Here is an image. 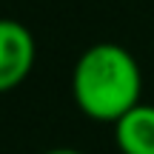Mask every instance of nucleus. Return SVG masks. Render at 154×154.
<instances>
[{
  "label": "nucleus",
  "instance_id": "1",
  "mask_svg": "<svg viewBox=\"0 0 154 154\" xmlns=\"http://www.w3.org/2000/svg\"><path fill=\"white\" fill-rule=\"evenodd\" d=\"M140 91L143 77L128 49L117 43H94L77 57L72 72V97L86 117L114 126L140 103Z\"/></svg>",
  "mask_w": 154,
  "mask_h": 154
},
{
  "label": "nucleus",
  "instance_id": "2",
  "mask_svg": "<svg viewBox=\"0 0 154 154\" xmlns=\"http://www.w3.org/2000/svg\"><path fill=\"white\" fill-rule=\"evenodd\" d=\"M37 43L20 20L0 17V94L17 88L34 69Z\"/></svg>",
  "mask_w": 154,
  "mask_h": 154
},
{
  "label": "nucleus",
  "instance_id": "3",
  "mask_svg": "<svg viewBox=\"0 0 154 154\" xmlns=\"http://www.w3.org/2000/svg\"><path fill=\"white\" fill-rule=\"evenodd\" d=\"M114 143L120 154H154V106L137 103L114 123Z\"/></svg>",
  "mask_w": 154,
  "mask_h": 154
},
{
  "label": "nucleus",
  "instance_id": "4",
  "mask_svg": "<svg viewBox=\"0 0 154 154\" xmlns=\"http://www.w3.org/2000/svg\"><path fill=\"white\" fill-rule=\"evenodd\" d=\"M43 154H86V151H77V149H69V146H60V149H49Z\"/></svg>",
  "mask_w": 154,
  "mask_h": 154
}]
</instances>
